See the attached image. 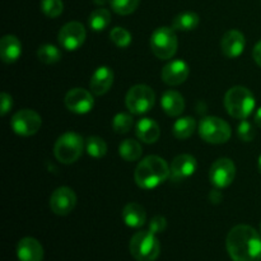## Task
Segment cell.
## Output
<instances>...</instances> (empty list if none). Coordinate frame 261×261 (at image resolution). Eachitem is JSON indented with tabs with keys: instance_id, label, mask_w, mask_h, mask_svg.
<instances>
[{
	"instance_id": "obj_41",
	"label": "cell",
	"mask_w": 261,
	"mask_h": 261,
	"mask_svg": "<svg viewBox=\"0 0 261 261\" xmlns=\"http://www.w3.org/2000/svg\"><path fill=\"white\" fill-rule=\"evenodd\" d=\"M260 231H261V224H260Z\"/></svg>"
},
{
	"instance_id": "obj_35",
	"label": "cell",
	"mask_w": 261,
	"mask_h": 261,
	"mask_svg": "<svg viewBox=\"0 0 261 261\" xmlns=\"http://www.w3.org/2000/svg\"><path fill=\"white\" fill-rule=\"evenodd\" d=\"M0 106H2V110H0L2 116H5V115L10 111V109H12L13 98L10 94L7 93V92H3V93L0 94Z\"/></svg>"
},
{
	"instance_id": "obj_16",
	"label": "cell",
	"mask_w": 261,
	"mask_h": 261,
	"mask_svg": "<svg viewBox=\"0 0 261 261\" xmlns=\"http://www.w3.org/2000/svg\"><path fill=\"white\" fill-rule=\"evenodd\" d=\"M162 81L168 86H180L188 79L189 65L184 60H173L162 69Z\"/></svg>"
},
{
	"instance_id": "obj_1",
	"label": "cell",
	"mask_w": 261,
	"mask_h": 261,
	"mask_svg": "<svg viewBox=\"0 0 261 261\" xmlns=\"http://www.w3.org/2000/svg\"><path fill=\"white\" fill-rule=\"evenodd\" d=\"M226 246L233 261H261V236L251 226L233 227L227 234Z\"/></svg>"
},
{
	"instance_id": "obj_4",
	"label": "cell",
	"mask_w": 261,
	"mask_h": 261,
	"mask_svg": "<svg viewBox=\"0 0 261 261\" xmlns=\"http://www.w3.org/2000/svg\"><path fill=\"white\" fill-rule=\"evenodd\" d=\"M130 254L138 261H155L161 254V245L154 233L139 231L130 240Z\"/></svg>"
},
{
	"instance_id": "obj_36",
	"label": "cell",
	"mask_w": 261,
	"mask_h": 261,
	"mask_svg": "<svg viewBox=\"0 0 261 261\" xmlns=\"http://www.w3.org/2000/svg\"><path fill=\"white\" fill-rule=\"evenodd\" d=\"M252 56H254L255 63L261 68V40L255 45L254 51H252Z\"/></svg>"
},
{
	"instance_id": "obj_23",
	"label": "cell",
	"mask_w": 261,
	"mask_h": 261,
	"mask_svg": "<svg viewBox=\"0 0 261 261\" xmlns=\"http://www.w3.org/2000/svg\"><path fill=\"white\" fill-rule=\"evenodd\" d=\"M196 129V121L191 116L178 117L172 126V134L176 139H188L194 134Z\"/></svg>"
},
{
	"instance_id": "obj_3",
	"label": "cell",
	"mask_w": 261,
	"mask_h": 261,
	"mask_svg": "<svg viewBox=\"0 0 261 261\" xmlns=\"http://www.w3.org/2000/svg\"><path fill=\"white\" fill-rule=\"evenodd\" d=\"M255 97L246 87L236 86L227 91L224 96V106L227 112L237 120H246L254 112Z\"/></svg>"
},
{
	"instance_id": "obj_11",
	"label": "cell",
	"mask_w": 261,
	"mask_h": 261,
	"mask_svg": "<svg viewBox=\"0 0 261 261\" xmlns=\"http://www.w3.org/2000/svg\"><path fill=\"white\" fill-rule=\"evenodd\" d=\"M87 37L86 28L79 22H69L59 31V43L66 51H75L84 43Z\"/></svg>"
},
{
	"instance_id": "obj_12",
	"label": "cell",
	"mask_w": 261,
	"mask_h": 261,
	"mask_svg": "<svg viewBox=\"0 0 261 261\" xmlns=\"http://www.w3.org/2000/svg\"><path fill=\"white\" fill-rule=\"evenodd\" d=\"M66 109L76 115H86L93 109L94 99L89 91L83 88H73L66 93L65 99Z\"/></svg>"
},
{
	"instance_id": "obj_33",
	"label": "cell",
	"mask_w": 261,
	"mask_h": 261,
	"mask_svg": "<svg viewBox=\"0 0 261 261\" xmlns=\"http://www.w3.org/2000/svg\"><path fill=\"white\" fill-rule=\"evenodd\" d=\"M237 135L242 142H251L254 140L256 132L251 122H249L247 120H241L239 127H237Z\"/></svg>"
},
{
	"instance_id": "obj_17",
	"label": "cell",
	"mask_w": 261,
	"mask_h": 261,
	"mask_svg": "<svg viewBox=\"0 0 261 261\" xmlns=\"http://www.w3.org/2000/svg\"><path fill=\"white\" fill-rule=\"evenodd\" d=\"M114 71L109 66H99L92 74L89 87H91L92 93L96 96H102L110 91V88L114 84Z\"/></svg>"
},
{
	"instance_id": "obj_37",
	"label": "cell",
	"mask_w": 261,
	"mask_h": 261,
	"mask_svg": "<svg viewBox=\"0 0 261 261\" xmlns=\"http://www.w3.org/2000/svg\"><path fill=\"white\" fill-rule=\"evenodd\" d=\"M222 198H223V195H222V193L219 191L218 188H217L216 190H212L211 194H209V200L213 204H218L219 201L222 200Z\"/></svg>"
},
{
	"instance_id": "obj_26",
	"label": "cell",
	"mask_w": 261,
	"mask_h": 261,
	"mask_svg": "<svg viewBox=\"0 0 261 261\" xmlns=\"http://www.w3.org/2000/svg\"><path fill=\"white\" fill-rule=\"evenodd\" d=\"M110 23H111V13L105 8H98L89 14L88 24L91 30L96 31V32L106 30Z\"/></svg>"
},
{
	"instance_id": "obj_28",
	"label": "cell",
	"mask_w": 261,
	"mask_h": 261,
	"mask_svg": "<svg viewBox=\"0 0 261 261\" xmlns=\"http://www.w3.org/2000/svg\"><path fill=\"white\" fill-rule=\"evenodd\" d=\"M86 150L91 157L102 158L107 153V144L102 138L89 137L86 142Z\"/></svg>"
},
{
	"instance_id": "obj_40",
	"label": "cell",
	"mask_w": 261,
	"mask_h": 261,
	"mask_svg": "<svg viewBox=\"0 0 261 261\" xmlns=\"http://www.w3.org/2000/svg\"><path fill=\"white\" fill-rule=\"evenodd\" d=\"M257 168H259V172L261 173V155L259 157V162H257Z\"/></svg>"
},
{
	"instance_id": "obj_13",
	"label": "cell",
	"mask_w": 261,
	"mask_h": 261,
	"mask_svg": "<svg viewBox=\"0 0 261 261\" xmlns=\"http://www.w3.org/2000/svg\"><path fill=\"white\" fill-rule=\"evenodd\" d=\"M76 205V195L70 188H58L50 198V208L56 216H68Z\"/></svg>"
},
{
	"instance_id": "obj_38",
	"label": "cell",
	"mask_w": 261,
	"mask_h": 261,
	"mask_svg": "<svg viewBox=\"0 0 261 261\" xmlns=\"http://www.w3.org/2000/svg\"><path fill=\"white\" fill-rule=\"evenodd\" d=\"M255 124L259 127H261V107L257 110L256 114H255Z\"/></svg>"
},
{
	"instance_id": "obj_9",
	"label": "cell",
	"mask_w": 261,
	"mask_h": 261,
	"mask_svg": "<svg viewBox=\"0 0 261 261\" xmlns=\"http://www.w3.org/2000/svg\"><path fill=\"white\" fill-rule=\"evenodd\" d=\"M42 125V119L36 111L30 109L20 110L13 115L10 126L13 132L20 137H31L38 133Z\"/></svg>"
},
{
	"instance_id": "obj_18",
	"label": "cell",
	"mask_w": 261,
	"mask_h": 261,
	"mask_svg": "<svg viewBox=\"0 0 261 261\" xmlns=\"http://www.w3.org/2000/svg\"><path fill=\"white\" fill-rule=\"evenodd\" d=\"M17 256L20 261H42V245L33 237H24L17 245Z\"/></svg>"
},
{
	"instance_id": "obj_8",
	"label": "cell",
	"mask_w": 261,
	"mask_h": 261,
	"mask_svg": "<svg viewBox=\"0 0 261 261\" xmlns=\"http://www.w3.org/2000/svg\"><path fill=\"white\" fill-rule=\"evenodd\" d=\"M155 102V94L149 86L137 84L132 87L125 97V103L127 110L133 115L147 114L152 110Z\"/></svg>"
},
{
	"instance_id": "obj_20",
	"label": "cell",
	"mask_w": 261,
	"mask_h": 261,
	"mask_svg": "<svg viewBox=\"0 0 261 261\" xmlns=\"http://www.w3.org/2000/svg\"><path fill=\"white\" fill-rule=\"evenodd\" d=\"M135 134H137L138 139L142 140L145 144H153L160 139V125L154 120L148 119V117L140 119L135 126Z\"/></svg>"
},
{
	"instance_id": "obj_34",
	"label": "cell",
	"mask_w": 261,
	"mask_h": 261,
	"mask_svg": "<svg viewBox=\"0 0 261 261\" xmlns=\"http://www.w3.org/2000/svg\"><path fill=\"white\" fill-rule=\"evenodd\" d=\"M166 228H167V221H166L165 217L155 216L150 219L149 229H148V231H150L154 234H158V233H162Z\"/></svg>"
},
{
	"instance_id": "obj_27",
	"label": "cell",
	"mask_w": 261,
	"mask_h": 261,
	"mask_svg": "<svg viewBox=\"0 0 261 261\" xmlns=\"http://www.w3.org/2000/svg\"><path fill=\"white\" fill-rule=\"evenodd\" d=\"M37 58L41 63L50 65V64H55V63H58V61H60L61 53L55 45H51V43H45V45H42L38 47Z\"/></svg>"
},
{
	"instance_id": "obj_32",
	"label": "cell",
	"mask_w": 261,
	"mask_h": 261,
	"mask_svg": "<svg viewBox=\"0 0 261 261\" xmlns=\"http://www.w3.org/2000/svg\"><path fill=\"white\" fill-rule=\"evenodd\" d=\"M41 10L48 18H58L64 10L63 0H41Z\"/></svg>"
},
{
	"instance_id": "obj_10",
	"label": "cell",
	"mask_w": 261,
	"mask_h": 261,
	"mask_svg": "<svg viewBox=\"0 0 261 261\" xmlns=\"http://www.w3.org/2000/svg\"><path fill=\"white\" fill-rule=\"evenodd\" d=\"M236 177V166L229 158H219L209 170V178L216 188H228Z\"/></svg>"
},
{
	"instance_id": "obj_24",
	"label": "cell",
	"mask_w": 261,
	"mask_h": 261,
	"mask_svg": "<svg viewBox=\"0 0 261 261\" xmlns=\"http://www.w3.org/2000/svg\"><path fill=\"white\" fill-rule=\"evenodd\" d=\"M200 18L194 12H184L176 15L172 20V28L175 31H193L199 25Z\"/></svg>"
},
{
	"instance_id": "obj_29",
	"label": "cell",
	"mask_w": 261,
	"mask_h": 261,
	"mask_svg": "<svg viewBox=\"0 0 261 261\" xmlns=\"http://www.w3.org/2000/svg\"><path fill=\"white\" fill-rule=\"evenodd\" d=\"M133 124L134 121H133L132 115L120 112V114L115 115L114 120H112V129L117 134H126L133 127Z\"/></svg>"
},
{
	"instance_id": "obj_30",
	"label": "cell",
	"mask_w": 261,
	"mask_h": 261,
	"mask_svg": "<svg viewBox=\"0 0 261 261\" xmlns=\"http://www.w3.org/2000/svg\"><path fill=\"white\" fill-rule=\"evenodd\" d=\"M140 0H110L112 10L120 15H129L137 10Z\"/></svg>"
},
{
	"instance_id": "obj_22",
	"label": "cell",
	"mask_w": 261,
	"mask_h": 261,
	"mask_svg": "<svg viewBox=\"0 0 261 261\" xmlns=\"http://www.w3.org/2000/svg\"><path fill=\"white\" fill-rule=\"evenodd\" d=\"M122 219L130 228H140L147 222V213L140 204L129 203L122 209Z\"/></svg>"
},
{
	"instance_id": "obj_15",
	"label": "cell",
	"mask_w": 261,
	"mask_h": 261,
	"mask_svg": "<svg viewBox=\"0 0 261 261\" xmlns=\"http://www.w3.org/2000/svg\"><path fill=\"white\" fill-rule=\"evenodd\" d=\"M198 168L196 160L190 154H180L173 158L170 166L171 176L170 177L175 181L185 180L191 177Z\"/></svg>"
},
{
	"instance_id": "obj_14",
	"label": "cell",
	"mask_w": 261,
	"mask_h": 261,
	"mask_svg": "<svg viewBox=\"0 0 261 261\" xmlns=\"http://www.w3.org/2000/svg\"><path fill=\"white\" fill-rule=\"evenodd\" d=\"M246 46V40L242 32L237 30H231L224 33L221 41V48L224 56L229 59H236L242 55Z\"/></svg>"
},
{
	"instance_id": "obj_39",
	"label": "cell",
	"mask_w": 261,
	"mask_h": 261,
	"mask_svg": "<svg viewBox=\"0 0 261 261\" xmlns=\"http://www.w3.org/2000/svg\"><path fill=\"white\" fill-rule=\"evenodd\" d=\"M107 2H110V0H93V3L96 5H105Z\"/></svg>"
},
{
	"instance_id": "obj_25",
	"label": "cell",
	"mask_w": 261,
	"mask_h": 261,
	"mask_svg": "<svg viewBox=\"0 0 261 261\" xmlns=\"http://www.w3.org/2000/svg\"><path fill=\"white\" fill-rule=\"evenodd\" d=\"M142 145L134 139H125L119 145V154L126 162H135L142 157Z\"/></svg>"
},
{
	"instance_id": "obj_6",
	"label": "cell",
	"mask_w": 261,
	"mask_h": 261,
	"mask_svg": "<svg viewBox=\"0 0 261 261\" xmlns=\"http://www.w3.org/2000/svg\"><path fill=\"white\" fill-rule=\"evenodd\" d=\"M177 36L172 27H158L150 36L152 53L161 60L173 58L177 51Z\"/></svg>"
},
{
	"instance_id": "obj_7",
	"label": "cell",
	"mask_w": 261,
	"mask_h": 261,
	"mask_svg": "<svg viewBox=\"0 0 261 261\" xmlns=\"http://www.w3.org/2000/svg\"><path fill=\"white\" fill-rule=\"evenodd\" d=\"M199 134L204 142L211 144H223L231 139L232 130L228 122L221 117L206 116L201 119L199 124Z\"/></svg>"
},
{
	"instance_id": "obj_21",
	"label": "cell",
	"mask_w": 261,
	"mask_h": 261,
	"mask_svg": "<svg viewBox=\"0 0 261 261\" xmlns=\"http://www.w3.org/2000/svg\"><path fill=\"white\" fill-rule=\"evenodd\" d=\"M161 106L168 116H180L185 110V99L178 92L170 89V91H166L161 97Z\"/></svg>"
},
{
	"instance_id": "obj_19",
	"label": "cell",
	"mask_w": 261,
	"mask_h": 261,
	"mask_svg": "<svg viewBox=\"0 0 261 261\" xmlns=\"http://www.w3.org/2000/svg\"><path fill=\"white\" fill-rule=\"evenodd\" d=\"M22 55V43L19 38L7 35L0 41V56L5 64H13Z\"/></svg>"
},
{
	"instance_id": "obj_2",
	"label": "cell",
	"mask_w": 261,
	"mask_h": 261,
	"mask_svg": "<svg viewBox=\"0 0 261 261\" xmlns=\"http://www.w3.org/2000/svg\"><path fill=\"white\" fill-rule=\"evenodd\" d=\"M171 176L170 166L158 155H148L140 161L134 172L135 184L140 189L152 190L162 185Z\"/></svg>"
},
{
	"instance_id": "obj_5",
	"label": "cell",
	"mask_w": 261,
	"mask_h": 261,
	"mask_svg": "<svg viewBox=\"0 0 261 261\" xmlns=\"http://www.w3.org/2000/svg\"><path fill=\"white\" fill-rule=\"evenodd\" d=\"M83 148V138L78 133L69 132L58 138L54 147V154L59 162L71 165L81 158Z\"/></svg>"
},
{
	"instance_id": "obj_31",
	"label": "cell",
	"mask_w": 261,
	"mask_h": 261,
	"mask_svg": "<svg viewBox=\"0 0 261 261\" xmlns=\"http://www.w3.org/2000/svg\"><path fill=\"white\" fill-rule=\"evenodd\" d=\"M110 37H111V41L117 46V47H127V46L132 43V35L127 30L122 27H115L112 28V31L110 32Z\"/></svg>"
}]
</instances>
